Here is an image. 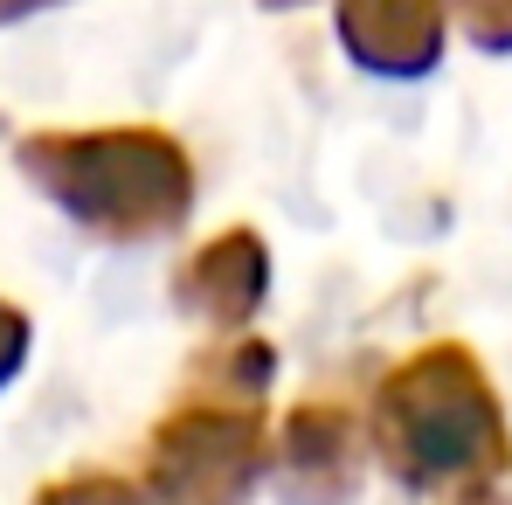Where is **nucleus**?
Returning <instances> with one entry per match:
<instances>
[{
	"instance_id": "nucleus-1",
	"label": "nucleus",
	"mask_w": 512,
	"mask_h": 505,
	"mask_svg": "<svg viewBox=\"0 0 512 505\" xmlns=\"http://www.w3.org/2000/svg\"><path fill=\"white\" fill-rule=\"evenodd\" d=\"M374 450L388 478L416 499L499 505V478L512 471V429L478 353L436 339L416 346L402 367H388L374 388Z\"/></svg>"
},
{
	"instance_id": "nucleus-2",
	"label": "nucleus",
	"mask_w": 512,
	"mask_h": 505,
	"mask_svg": "<svg viewBox=\"0 0 512 505\" xmlns=\"http://www.w3.org/2000/svg\"><path fill=\"white\" fill-rule=\"evenodd\" d=\"M28 180L104 243H153L194 208V160L173 132H35L21 139Z\"/></svg>"
},
{
	"instance_id": "nucleus-3",
	"label": "nucleus",
	"mask_w": 512,
	"mask_h": 505,
	"mask_svg": "<svg viewBox=\"0 0 512 505\" xmlns=\"http://www.w3.org/2000/svg\"><path fill=\"white\" fill-rule=\"evenodd\" d=\"M270 464V429L256 402L194 395L153 429L146 485L153 505H243Z\"/></svg>"
},
{
	"instance_id": "nucleus-4",
	"label": "nucleus",
	"mask_w": 512,
	"mask_h": 505,
	"mask_svg": "<svg viewBox=\"0 0 512 505\" xmlns=\"http://www.w3.org/2000/svg\"><path fill=\"white\" fill-rule=\"evenodd\" d=\"M270 457H277V499L284 505H353L360 499L367 436H360L346 402H326V395L298 402L284 416V429H277Z\"/></svg>"
},
{
	"instance_id": "nucleus-5",
	"label": "nucleus",
	"mask_w": 512,
	"mask_h": 505,
	"mask_svg": "<svg viewBox=\"0 0 512 505\" xmlns=\"http://www.w3.org/2000/svg\"><path fill=\"white\" fill-rule=\"evenodd\" d=\"M457 0H333L340 49L367 77H429Z\"/></svg>"
},
{
	"instance_id": "nucleus-6",
	"label": "nucleus",
	"mask_w": 512,
	"mask_h": 505,
	"mask_svg": "<svg viewBox=\"0 0 512 505\" xmlns=\"http://www.w3.org/2000/svg\"><path fill=\"white\" fill-rule=\"evenodd\" d=\"M173 298H180V312H194L201 326L243 333L256 312H263V298H270V250H263V236H256V229H222V236H208L201 250L180 263Z\"/></svg>"
},
{
	"instance_id": "nucleus-7",
	"label": "nucleus",
	"mask_w": 512,
	"mask_h": 505,
	"mask_svg": "<svg viewBox=\"0 0 512 505\" xmlns=\"http://www.w3.org/2000/svg\"><path fill=\"white\" fill-rule=\"evenodd\" d=\"M194 388H201V395L263 402V388H270V346L250 339V333H215V346L194 360Z\"/></svg>"
},
{
	"instance_id": "nucleus-8",
	"label": "nucleus",
	"mask_w": 512,
	"mask_h": 505,
	"mask_svg": "<svg viewBox=\"0 0 512 505\" xmlns=\"http://www.w3.org/2000/svg\"><path fill=\"white\" fill-rule=\"evenodd\" d=\"M42 505H153V499L125 478H70V485H49Z\"/></svg>"
},
{
	"instance_id": "nucleus-9",
	"label": "nucleus",
	"mask_w": 512,
	"mask_h": 505,
	"mask_svg": "<svg viewBox=\"0 0 512 505\" xmlns=\"http://www.w3.org/2000/svg\"><path fill=\"white\" fill-rule=\"evenodd\" d=\"M464 35L485 56H512V0H464Z\"/></svg>"
},
{
	"instance_id": "nucleus-10",
	"label": "nucleus",
	"mask_w": 512,
	"mask_h": 505,
	"mask_svg": "<svg viewBox=\"0 0 512 505\" xmlns=\"http://www.w3.org/2000/svg\"><path fill=\"white\" fill-rule=\"evenodd\" d=\"M21 360H28V319L14 305H0V388L21 374Z\"/></svg>"
},
{
	"instance_id": "nucleus-11",
	"label": "nucleus",
	"mask_w": 512,
	"mask_h": 505,
	"mask_svg": "<svg viewBox=\"0 0 512 505\" xmlns=\"http://www.w3.org/2000/svg\"><path fill=\"white\" fill-rule=\"evenodd\" d=\"M35 7H56V0H0V21L7 14H35Z\"/></svg>"
},
{
	"instance_id": "nucleus-12",
	"label": "nucleus",
	"mask_w": 512,
	"mask_h": 505,
	"mask_svg": "<svg viewBox=\"0 0 512 505\" xmlns=\"http://www.w3.org/2000/svg\"><path fill=\"white\" fill-rule=\"evenodd\" d=\"M263 7H305V0H263Z\"/></svg>"
}]
</instances>
